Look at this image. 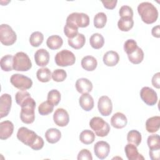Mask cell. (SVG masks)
Returning a JSON list of instances; mask_svg holds the SVG:
<instances>
[{"label":"cell","instance_id":"6da1fadb","mask_svg":"<svg viewBox=\"0 0 160 160\" xmlns=\"http://www.w3.org/2000/svg\"><path fill=\"white\" fill-rule=\"evenodd\" d=\"M17 138L23 144L35 151L40 150L44 146L43 139L35 132L26 127H21L18 129Z\"/></svg>","mask_w":160,"mask_h":160},{"label":"cell","instance_id":"7a4b0ae2","mask_svg":"<svg viewBox=\"0 0 160 160\" xmlns=\"http://www.w3.org/2000/svg\"><path fill=\"white\" fill-rule=\"evenodd\" d=\"M138 12L142 21L149 24L156 21L158 18L157 8L149 2H142L138 6Z\"/></svg>","mask_w":160,"mask_h":160},{"label":"cell","instance_id":"3957f363","mask_svg":"<svg viewBox=\"0 0 160 160\" xmlns=\"http://www.w3.org/2000/svg\"><path fill=\"white\" fill-rule=\"evenodd\" d=\"M89 126L99 137H105L110 131L109 124L100 117H93L89 121Z\"/></svg>","mask_w":160,"mask_h":160},{"label":"cell","instance_id":"277c9868","mask_svg":"<svg viewBox=\"0 0 160 160\" xmlns=\"http://www.w3.org/2000/svg\"><path fill=\"white\" fill-rule=\"evenodd\" d=\"M32 67L30 58L24 52H18L13 56V69L18 71H27Z\"/></svg>","mask_w":160,"mask_h":160},{"label":"cell","instance_id":"5b68a950","mask_svg":"<svg viewBox=\"0 0 160 160\" xmlns=\"http://www.w3.org/2000/svg\"><path fill=\"white\" fill-rule=\"evenodd\" d=\"M17 39L16 32L12 28L6 24L0 26V41L5 46L12 45Z\"/></svg>","mask_w":160,"mask_h":160},{"label":"cell","instance_id":"8992f818","mask_svg":"<svg viewBox=\"0 0 160 160\" xmlns=\"http://www.w3.org/2000/svg\"><path fill=\"white\" fill-rule=\"evenodd\" d=\"M35 108L36 102L34 99L21 107L20 118L22 122L31 124L34 122L35 119Z\"/></svg>","mask_w":160,"mask_h":160},{"label":"cell","instance_id":"52a82bcc","mask_svg":"<svg viewBox=\"0 0 160 160\" xmlns=\"http://www.w3.org/2000/svg\"><path fill=\"white\" fill-rule=\"evenodd\" d=\"M54 61L58 66L66 67L72 66L75 63L76 57L72 52L67 49H62L56 54Z\"/></svg>","mask_w":160,"mask_h":160},{"label":"cell","instance_id":"ba28073f","mask_svg":"<svg viewBox=\"0 0 160 160\" xmlns=\"http://www.w3.org/2000/svg\"><path fill=\"white\" fill-rule=\"evenodd\" d=\"M11 83L21 91H26L32 87V81L31 78L21 74H14L10 78Z\"/></svg>","mask_w":160,"mask_h":160},{"label":"cell","instance_id":"9c48e42d","mask_svg":"<svg viewBox=\"0 0 160 160\" xmlns=\"http://www.w3.org/2000/svg\"><path fill=\"white\" fill-rule=\"evenodd\" d=\"M66 22H71L78 28H86L89 24V18L83 12H72L68 16Z\"/></svg>","mask_w":160,"mask_h":160},{"label":"cell","instance_id":"30bf717a","mask_svg":"<svg viewBox=\"0 0 160 160\" xmlns=\"http://www.w3.org/2000/svg\"><path fill=\"white\" fill-rule=\"evenodd\" d=\"M140 97L148 106H154L158 102V95L156 92L152 88L145 86L140 91Z\"/></svg>","mask_w":160,"mask_h":160},{"label":"cell","instance_id":"8fae6325","mask_svg":"<svg viewBox=\"0 0 160 160\" xmlns=\"http://www.w3.org/2000/svg\"><path fill=\"white\" fill-rule=\"evenodd\" d=\"M98 108L101 115L104 116L110 115L112 111V103L111 99L107 96L100 97L98 102Z\"/></svg>","mask_w":160,"mask_h":160},{"label":"cell","instance_id":"7c38bea8","mask_svg":"<svg viewBox=\"0 0 160 160\" xmlns=\"http://www.w3.org/2000/svg\"><path fill=\"white\" fill-rule=\"evenodd\" d=\"M53 120L57 126L64 127L69 123V114L66 109L63 108H58L55 111L53 114Z\"/></svg>","mask_w":160,"mask_h":160},{"label":"cell","instance_id":"4fadbf2b","mask_svg":"<svg viewBox=\"0 0 160 160\" xmlns=\"http://www.w3.org/2000/svg\"><path fill=\"white\" fill-rule=\"evenodd\" d=\"M110 151V145L106 141H98L94 146L95 155L100 159L106 158Z\"/></svg>","mask_w":160,"mask_h":160},{"label":"cell","instance_id":"5bb4252c","mask_svg":"<svg viewBox=\"0 0 160 160\" xmlns=\"http://www.w3.org/2000/svg\"><path fill=\"white\" fill-rule=\"evenodd\" d=\"M12 104V98L9 94H3L0 98V117L2 118L8 115Z\"/></svg>","mask_w":160,"mask_h":160},{"label":"cell","instance_id":"9a60e30c","mask_svg":"<svg viewBox=\"0 0 160 160\" xmlns=\"http://www.w3.org/2000/svg\"><path fill=\"white\" fill-rule=\"evenodd\" d=\"M14 131V125L10 121H4L0 122V139L6 140L11 136Z\"/></svg>","mask_w":160,"mask_h":160},{"label":"cell","instance_id":"2e32d148","mask_svg":"<svg viewBox=\"0 0 160 160\" xmlns=\"http://www.w3.org/2000/svg\"><path fill=\"white\" fill-rule=\"evenodd\" d=\"M34 60L38 66H46L49 61V54L45 49H39L34 54Z\"/></svg>","mask_w":160,"mask_h":160},{"label":"cell","instance_id":"e0dca14e","mask_svg":"<svg viewBox=\"0 0 160 160\" xmlns=\"http://www.w3.org/2000/svg\"><path fill=\"white\" fill-rule=\"evenodd\" d=\"M125 153L129 160H144V158L142 154H139L137 146L133 144L128 143L124 148Z\"/></svg>","mask_w":160,"mask_h":160},{"label":"cell","instance_id":"ac0fdd59","mask_svg":"<svg viewBox=\"0 0 160 160\" xmlns=\"http://www.w3.org/2000/svg\"><path fill=\"white\" fill-rule=\"evenodd\" d=\"M76 89L78 92L84 94L89 93L92 89V84L87 78H82L78 79L75 84Z\"/></svg>","mask_w":160,"mask_h":160},{"label":"cell","instance_id":"d6986e66","mask_svg":"<svg viewBox=\"0 0 160 160\" xmlns=\"http://www.w3.org/2000/svg\"><path fill=\"white\" fill-rule=\"evenodd\" d=\"M128 123L126 116L122 112H118L115 113L111 118V124L112 127L116 129L124 128Z\"/></svg>","mask_w":160,"mask_h":160},{"label":"cell","instance_id":"ffe728a7","mask_svg":"<svg viewBox=\"0 0 160 160\" xmlns=\"http://www.w3.org/2000/svg\"><path fill=\"white\" fill-rule=\"evenodd\" d=\"M103 62L107 66L112 67L116 66L119 61V56L117 52L114 51H109L103 56Z\"/></svg>","mask_w":160,"mask_h":160},{"label":"cell","instance_id":"44dd1931","mask_svg":"<svg viewBox=\"0 0 160 160\" xmlns=\"http://www.w3.org/2000/svg\"><path fill=\"white\" fill-rule=\"evenodd\" d=\"M79 103L82 109L89 111L94 108V99L89 93L82 94L79 99Z\"/></svg>","mask_w":160,"mask_h":160},{"label":"cell","instance_id":"7402d4cb","mask_svg":"<svg viewBox=\"0 0 160 160\" xmlns=\"http://www.w3.org/2000/svg\"><path fill=\"white\" fill-rule=\"evenodd\" d=\"M160 126V117L158 116L148 118L146 122V129L148 132L154 133L157 132Z\"/></svg>","mask_w":160,"mask_h":160},{"label":"cell","instance_id":"603a6c76","mask_svg":"<svg viewBox=\"0 0 160 160\" xmlns=\"http://www.w3.org/2000/svg\"><path fill=\"white\" fill-rule=\"evenodd\" d=\"M81 64L82 68L86 71H92L96 68L98 62L94 57L92 56H86L82 59Z\"/></svg>","mask_w":160,"mask_h":160},{"label":"cell","instance_id":"cb8c5ba5","mask_svg":"<svg viewBox=\"0 0 160 160\" xmlns=\"http://www.w3.org/2000/svg\"><path fill=\"white\" fill-rule=\"evenodd\" d=\"M45 138L49 143L54 144L60 140L61 138V132L56 128H50L46 131Z\"/></svg>","mask_w":160,"mask_h":160},{"label":"cell","instance_id":"d4e9b609","mask_svg":"<svg viewBox=\"0 0 160 160\" xmlns=\"http://www.w3.org/2000/svg\"><path fill=\"white\" fill-rule=\"evenodd\" d=\"M68 44L75 49H79L82 48L85 44L86 38L84 34L78 33L74 38L68 39Z\"/></svg>","mask_w":160,"mask_h":160},{"label":"cell","instance_id":"484cf974","mask_svg":"<svg viewBox=\"0 0 160 160\" xmlns=\"http://www.w3.org/2000/svg\"><path fill=\"white\" fill-rule=\"evenodd\" d=\"M63 44V40L61 37L58 35L50 36L46 41L47 46L52 50L59 49Z\"/></svg>","mask_w":160,"mask_h":160},{"label":"cell","instance_id":"4316f807","mask_svg":"<svg viewBox=\"0 0 160 160\" xmlns=\"http://www.w3.org/2000/svg\"><path fill=\"white\" fill-rule=\"evenodd\" d=\"M134 26L132 18H121L118 22V27L121 31H129Z\"/></svg>","mask_w":160,"mask_h":160},{"label":"cell","instance_id":"83f0119b","mask_svg":"<svg viewBox=\"0 0 160 160\" xmlns=\"http://www.w3.org/2000/svg\"><path fill=\"white\" fill-rule=\"evenodd\" d=\"M89 43L92 48L95 49H99L104 46V39L101 34L94 33L90 37Z\"/></svg>","mask_w":160,"mask_h":160},{"label":"cell","instance_id":"f1b7e54d","mask_svg":"<svg viewBox=\"0 0 160 160\" xmlns=\"http://www.w3.org/2000/svg\"><path fill=\"white\" fill-rule=\"evenodd\" d=\"M0 66L4 71H11L13 69V56L11 54H7L1 58Z\"/></svg>","mask_w":160,"mask_h":160},{"label":"cell","instance_id":"f546056e","mask_svg":"<svg viewBox=\"0 0 160 160\" xmlns=\"http://www.w3.org/2000/svg\"><path fill=\"white\" fill-rule=\"evenodd\" d=\"M141 139V134L137 130H131L127 134V141L128 143L133 144L136 146H138L140 144Z\"/></svg>","mask_w":160,"mask_h":160},{"label":"cell","instance_id":"4dcf8cb0","mask_svg":"<svg viewBox=\"0 0 160 160\" xmlns=\"http://www.w3.org/2000/svg\"><path fill=\"white\" fill-rule=\"evenodd\" d=\"M128 59L131 62L134 64L141 63L144 59V52L141 48L138 47L134 52L128 55Z\"/></svg>","mask_w":160,"mask_h":160},{"label":"cell","instance_id":"1f68e13d","mask_svg":"<svg viewBox=\"0 0 160 160\" xmlns=\"http://www.w3.org/2000/svg\"><path fill=\"white\" fill-rule=\"evenodd\" d=\"M79 139L84 144H90L95 140V134L91 130H84L80 133Z\"/></svg>","mask_w":160,"mask_h":160},{"label":"cell","instance_id":"d6a6232c","mask_svg":"<svg viewBox=\"0 0 160 160\" xmlns=\"http://www.w3.org/2000/svg\"><path fill=\"white\" fill-rule=\"evenodd\" d=\"M36 76L39 81L42 82H47L51 80L52 74L48 68H42L37 71Z\"/></svg>","mask_w":160,"mask_h":160},{"label":"cell","instance_id":"836d02e7","mask_svg":"<svg viewBox=\"0 0 160 160\" xmlns=\"http://www.w3.org/2000/svg\"><path fill=\"white\" fill-rule=\"evenodd\" d=\"M149 150H160V137L158 134H152L148 136L147 139Z\"/></svg>","mask_w":160,"mask_h":160},{"label":"cell","instance_id":"e575fe53","mask_svg":"<svg viewBox=\"0 0 160 160\" xmlns=\"http://www.w3.org/2000/svg\"><path fill=\"white\" fill-rule=\"evenodd\" d=\"M64 33L68 39L73 38L78 34V27L71 22H66L64 27Z\"/></svg>","mask_w":160,"mask_h":160},{"label":"cell","instance_id":"d590c367","mask_svg":"<svg viewBox=\"0 0 160 160\" xmlns=\"http://www.w3.org/2000/svg\"><path fill=\"white\" fill-rule=\"evenodd\" d=\"M107 22V16L104 12H99L94 17V26L95 28L101 29L105 26Z\"/></svg>","mask_w":160,"mask_h":160},{"label":"cell","instance_id":"8d00e7d4","mask_svg":"<svg viewBox=\"0 0 160 160\" xmlns=\"http://www.w3.org/2000/svg\"><path fill=\"white\" fill-rule=\"evenodd\" d=\"M44 40V36L42 32L39 31L33 32L29 38V42L33 47L39 46Z\"/></svg>","mask_w":160,"mask_h":160},{"label":"cell","instance_id":"74e56055","mask_svg":"<svg viewBox=\"0 0 160 160\" xmlns=\"http://www.w3.org/2000/svg\"><path fill=\"white\" fill-rule=\"evenodd\" d=\"M54 105L48 100L41 103L38 107V112L42 116H46L53 111Z\"/></svg>","mask_w":160,"mask_h":160},{"label":"cell","instance_id":"f35d334b","mask_svg":"<svg viewBox=\"0 0 160 160\" xmlns=\"http://www.w3.org/2000/svg\"><path fill=\"white\" fill-rule=\"evenodd\" d=\"M47 100L54 106H57L61 101V93L57 89L50 90L48 94Z\"/></svg>","mask_w":160,"mask_h":160},{"label":"cell","instance_id":"ab89813d","mask_svg":"<svg viewBox=\"0 0 160 160\" xmlns=\"http://www.w3.org/2000/svg\"><path fill=\"white\" fill-rule=\"evenodd\" d=\"M138 47L136 41L132 39L126 40L124 44V50L128 55L134 52Z\"/></svg>","mask_w":160,"mask_h":160},{"label":"cell","instance_id":"60d3db41","mask_svg":"<svg viewBox=\"0 0 160 160\" xmlns=\"http://www.w3.org/2000/svg\"><path fill=\"white\" fill-rule=\"evenodd\" d=\"M66 77V72L62 69H56L52 73V78L56 82H62L65 80Z\"/></svg>","mask_w":160,"mask_h":160},{"label":"cell","instance_id":"b9f144b4","mask_svg":"<svg viewBox=\"0 0 160 160\" xmlns=\"http://www.w3.org/2000/svg\"><path fill=\"white\" fill-rule=\"evenodd\" d=\"M30 94L26 91H19L17 92V93L15 95V100L16 103L21 106V104L27 99L29 97H30Z\"/></svg>","mask_w":160,"mask_h":160},{"label":"cell","instance_id":"7bdbcfd3","mask_svg":"<svg viewBox=\"0 0 160 160\" xmlns=\"http://www.w3.org/2000/svg\"><path fill=\"white\" fill-rule=\"evenodd\" d=\"M119 14L121 18L128 17V18H132L133 17V11L132 9L127 5L122 6L119 11Z\"/></svg>","mask_w":160,"mask_h":160},{"label":"cell","instance_id":"ee69618b","mask_svg":"<svg viewBox=\"0 0 160 160\" xmlns=\"http://www.w3.org/2000/svg\"><path fill=\"white\" fill-rule=\"evenodd\" d=\"M77 159L78 160H92V156L91 152L88 149H82L79 152Z\"/></svg>","mask_w":160,"mask_h":160},{"label":"cell","instance_id":"f6af8a7d","mask_svg":"<svg viewBox=\"0 0 160 160\" xmlns=\"http://www.w3.org/2000/svg\"><path fill=\"white\" fill-rule=\"evenodd\" d=\"M118 2L116 0H112V1H102V3L105 8L108 9H113Z\"/></svg>","mask_w":160,"mask_h":160},{"label":"cell","instance_id":"bcb514c9","mask_svg":"<svg viewBox=\"0 0 160 160\" xmlns=\"http://www.w3.org/2000/svg\"><path fill=\"white\" fill-rule=\"evenodd\" d=\"M160 73L158 72L154 74V76L152 78V84L154 87H155L157 89H159L160 88Z\"/></svg>","mask_w":160,"mask_h":160},{"label":"cell","instance_id":"7dc6e473","mask_svg":"<svg viewBox=\"0 0 160 160\" xmlns=\"http://www.w3.org/2000/svg\"><path fill=\"white\" fill-rule=\"evenodd\" d=\"M159 153H160V150H156V151L149 150V157L152 160L159 159Z\"/></svg>","mask_w":160,"mask_h":160},{"label":"cell","instance_id":"c3c4849f","mask_svg":"<svg viewBox=\"0 0 160 160\" xmlns=\"http://www.w3.org/2000/svg\"><path fill=\"white\" fill-rule=\"evenodd\" d=\"M152 35L157 38H159L160 37V29H159V25H157L156 26H154L151 31Z\"/></svg>","mask_w":160,"mask_h":160}]
</instances>
